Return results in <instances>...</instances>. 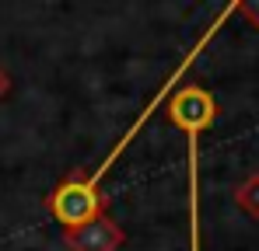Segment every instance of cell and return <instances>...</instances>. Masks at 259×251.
<instances>
[{"label": "cell", "mask_w": 259, "mask_h": 251, "mask_svg": "<svg viewBox=\"0 0 259 251\" xmlns=\"http://www.w3.org/2000/svg\"><path fill=\"white\" fill-rule=\"evenodd\" d=\"M231 14H235V4H228V7H224V11H221V14L214 18V25H210V28L200 35V42H196V45H193V49L182 56V63H179V67L172 70V77L161 84V91H158V94L147 101V108H144V112H140V115L130 122V129L123 133V136H119V140H116V147L109 150V157H105L102 164L95 167L91 174H88V171H70V174H67V178H63V181H60V185H56V189L46 196V209H49V216H53L56 223H63V230H77V227H84V223H91V220H95V216H102V213H105L109 199L102 196V178L109 174V167H112L116 161H119V157H123V150H126L130 143L137 140V133H140L144 126L151 122V115H154V112L165 105V98L172 94L175 84L182 81V74L189 70V63H193V59H196V56L207 49V42L214 39L217 28H221V25H224Z\"/></svg>", "instance_id": "6da1fadb"}, {"label": "cell", "mask_w": 259, "mask_h": 251, "mask_svg": "<svg viewBox=\"0 0 259 251\" xmlns=\"http://www.w3.org/2000/svg\"><path fill=\"white\" fill-rule=\"evenodd\" d=\"M165 115L175 129L186 133V157H189V251H200V136L214 126L217 101L200 84H182L172 91V101L165 105Z\"/></svg>", "instance_id": "7a4b0ae2"}, {"label": "cell", "mask_w": 259, "mask_h": 251, "mask_svg": "<svg viewBox=\"0 0 259 251\" xmlns=\"http://www.w3.org/2000/svg\"><path fill=\"white\" fill-rule=\"evenodd\" d=\"M235 206L242 209L245 216L259 220V171H252L245 181L235 185Z\"/></svg>", "instance_id": "277c9868"}, {"label": "cell", "mask_w": 259, "mask_h": 251, "mask_svg": "<svg viewBox=\"0 0 259 251\" xmlns=\"http://www.w3.org/2000/svg\"><path fill=\"white\" fill-rule=\"evenodd\" d=\"M63 244L67 251H119L126 244V230L109 213H102L77 230H63Z\"/></svg>", "instance_id": "3957f363"}, {"label": "cell", "mask_w": 259, "mask_h": 251, "mask_svg": "<svg viewBox=\"0 0 259 251\" xmlns=\"http://www.w3.org/2000/svg\"><path fill=\"white\" fill-rule=\"evenodd\" d=\"M235 11H242V18H245V21L259 32V0H238V4H235Z\"/></svg>", "instance_id": "5b68a950"}, {"label": "cell", "mask_w": 259, "mask_h": 251, "mask_svg": "<svg viewBox=\"0 0 259 251\" xmlns=\"http://www.w3.org/2000/svg\"><path fill=\"white\" fill-rule=\"evenodd\" d=\"M7 94H11V77H7V70L0 67V101H4Z\"/></svg>", "instance_id": "8992f818"}]
</instances>
